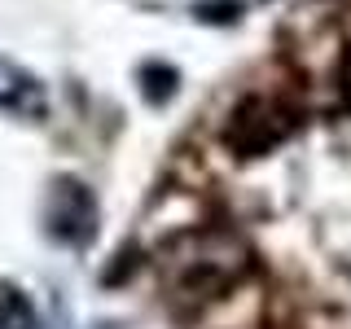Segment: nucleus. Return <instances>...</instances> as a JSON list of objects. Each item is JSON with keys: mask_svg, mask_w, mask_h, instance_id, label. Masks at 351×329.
I'll return each mask as SVG.
<instances>
[{"mask_svg": "<svg viewBox=\"0 0 351 329\" xmlns=\"http://www.w3.org/2000/svg\"><path fill=\"white\" fill-rule=\"evenodd\" d=\"M246 272V250L237 237L228 233H193L180 237L176 246L162 255V281L167 294L180 303H215L224 290H233Z\"/></svg>", "mask_w": 351, "mask_h": 329, "instance_id": "obj_1", "label": "nucleus"}, {"mask_svg": "<svg viewBox=\"0 0 351 329\" xmlns=\"http://www.w3.org/2000/svg\"><path fill=\"white\" fill-rule=\"evenodd\" d=\"M97 197L88 193V184L71 180V175H62V180H53L49 197H44V228H49L53 241H62V246H88V241L97 237Z\"/></svg>", "mask_w": 351, "mask_h": 329, "instance_id": "obj_2", "label": "nucleus"}, {"mask_svg": "<svg viewBox=\"0 0 351 329\" xmlns=\"http://www.w3.org/2000/svg\"><path fill=\"white\" fill-rule=\"evenodd\" d=\"M290 127H294V114L277 97H250V101H241L233 110V123H228L224 136L237 154H263L277 145Z\"/></svg>", "mask_w": 351, "mask_h": 329, "instance_id": "obj_3", "label": "nucleus"}, {"mask_svg": "<svg viewBox=\"0 0 351 329\" xmlns=\"http://www.w3.org/2000/svg\"><path fill=\"white\" fill-rule=\"evenodd\" d=\"M0 110L22 114V119H36V114H44V110H49V97H44V88L31 80L27 71L0 62Z\"/></svg>", "mask_w": 351, "mask_h": 329, "instance_id": "obj_4", "label": "nucleus"}, {"mask_svg": "<svg viewBox=\"0 0 351 329\" xmlns=\"http://www.w3.org/2000/svg\"><path fill=\"white\" fill-rule=\"evenodd\" d=\"M0 329H36V312L14 285H0Z\"/></svg>", "mask_w": 351, "mask_h": 329, "instance_id": "obj_5", "label": "nucleus"}, {"mask_svg": "<svg viewBox=\"0 0 351 329\" xmlns=\"http://www.w3.org/2000/svg\"><path fill=\"white\" fill-rule=\"evenodd\" d=\"M338 93H343V101L351 106V49H347V58H343V71H338Z\"/></svg>", "mask_w": 351, "mask_h": 329, "instance_id": "obj_6", "label": "nucleus"}]
</instances>
